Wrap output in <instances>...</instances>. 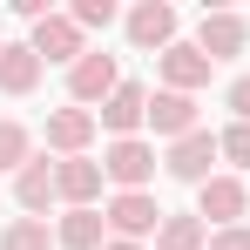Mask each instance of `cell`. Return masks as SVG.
Wrapping results in <instances>:
<instances>
[{
    "mask_svg": "<svg viewBox=\"0 0 250 250\" xmlns=\"http://www.w3.org/2000/svg\"><path fill=\"white\" fill-rule=\"evenodd\" d=\"M244 203H250V189L237 176H209L203 189H196V216H203V223H223V230H237Z\"/></svg>",
    "mask_w": 250,
    "mask_h": 250,
    "instance_id": "3",
    "label": "cell"
},
{
    "mask_svg": "<svg viewBox=\"0 0 250 250\" xmlns=\"http://www.w3.org/2000/svg\"><path fill=\"white\" fill-rule=\"evenodd\" d=\"M34 54H41V61H68V68H75V61H82L88 47H82V27H75V14H47L41 27H34Z\"/></svg>",
    "mask_w": 250,
    "mask_h": 250,
    "instance_id": "4",
    "label": "cell"
},
{
    "mask_svg": "<svg viewBox=\"0 0 250 250\" xmlns=\"http://www.w3.org/2000/svg\"><path fill=\"white\" fill-rule=\"evenodd\" d=\"M216 156H223V142H216V135H209V128H196V135H183V142H169V156H163V169L169 176H176V183H196V189H203L209 176H216Z\"/></svg>",
    "mask_w": 250,
    "mask_h": 250,
    "instance_id": "1",
    "label": "cell"
},
{
    "mask_svg": "<svg viewBox=\"0 0 250 250\" xmlns=\"http://www.w3.org/2000/svg\"><path fill=\"white\" fill-rule=\"evenodd\" d=\"M102 250H142V244H122V237H115V244H102Z\"/></svg>",
    "mask_w": 250,
    "mask_h": 250,
    "instance_id": "24",
    "label": "cell"
},
{
    "mask_svg": "<svg viewBox=\"0 0 250 250\" xmlns=\"http://www.w3.org/2000/svg\"><path fill=\"white\" fill-rule=\"evenodd\" d=\"M54 196H68L75 209H88L102 196V163H88V156H61L54 163Z\"/></svg>",
    "mask_w": 250,
    "mask_h": 250,
    "instance_id": "7",
    "label": "cell"
},
{
    "mask_svg": "<svg viewBox=\"0 0 250 250\" xmlns=\"http://www.w3.org/2000/svg\"><path fill=\"white\" fill-rule=\"evenodd\" d=\"M102 176H115V183H122V189H142V183H149V176H156V149H149V142H135V135H128V142H115V149H108V156H102Z\"/></svg>",
    "mask_w": 250,
    "mask_h": 250,
    "instance_id": "6",
    "label": "cell"
},
{
    "mask_svg": "<svg viewBox=\"0 0 250 250\" xmlns=\"http://www.w3.org/2000/svg\"><path fill=\"white\" fill-rule=\"evenodd\" d=\"M27 163H34V156H27V128H21V122H0V169L21 176Z\"/></svg>",
    "mask_w": 250,
    "mask_h": 250,
    "instance_id": "19",
    "label": "cell"
},
{
    "mask_svg": "<svg viewBox=\"0 0 250 250\" xmlns=\"http://www.w3.org/2000/svg\"><path fill=\"white\" fill-rule=\"evenodd\" d=\"M0 47H7V41H0Z\"/></svg>",
    "mask_w": 250,
    "mask_h": 250,
    "instance_id": "25",
    "label": "cell"
},
{
    "mask_svg": "<svg viewBox=\"0 0 250 250\" xmlns=\"http://www.w3.org/2000/svg\"><path fill=\"white\" fill-rule=\"evenodd\" d=\"M128 41L135 47H176V7H163V0H142L135 14H128Z\"/></svg>",
    "mask_w": 250,
    "mask_h": 250,
    "instance_id": "8",
    "label": "cell"
},
{
    "mask_svg": "<svg viewBox=\"0 0 250 250\" xmlns=\"http://www.w3.org/2000/svg\"><path fill=\"white\" fill-rule=\"evenodd\" d=\"M0 250H54L47 216H21V223H7V230H0Z\"/></svg>",
    "mask_w": 250,
    "mask_h": 250,
    "instance_id": "18",
    "label": "cell"
},
{
    "mask_svg": "<svg viewBox=\"0 0 250 250\" xmlns=\"http://www.w3.org/2000/svg\"><path fill=\"white\" fill-rule=\"evenodd\" d=\"M209 230L203 216H163V230H156V250H203Z\"/></svg>",
    "mask_w": 250,
    "mask_h": 250,
    "instance_id": "17",
    "label": "cell"
},
{
    "mask_svg": "<svg viewBox=\"0 0 250 250\" xmlns=\"http://www.w3.org/2000/svg\"><path fill=\"white\" fill-rule=\"evenodd\" d=\"M244 41H250V27L237 21V14H203V54L209 61H230V54H244Z\"/></svg>",
    "mask_w": 250,
    "mask_h": 250,
    "instance_id": "13",
    "label": "cell"
},
{
    "mask_svg": "<svg viewBox=\"0 0 250 250\" xmlns=\"http://www.w3.org/2000/svg\"><path fill=\"white\" fill-rule=\"evenodd\" d=\"M41 54L34 47H0V95H34V82H41Z\"/></svg>",
    "mask_w": 250,
    "mask_h": 250,
    "instance_id": "14",
    "label": "cell"
},
{
    "mask_svg": "<svg viewBox=\"0 0 250 250\" xmlns=\"http://www.w3.org/2000/svg\"><path fill=\"white\" fill-rule=\"evenodd\" d=\"M230 108H237V122H250V75L230 82Z\"/></svg>",
    "mask_w": 250,
    "mask_h": 250,
    "instance_id": "23",
    "label": "cell"
},
{
    "mask_svg": "<svg viewBox=\"0 0 250 250\" xmlns=\"http://www.w3.org/2000/svg\"><path fill=\"white\" fill-rule=\"evenodd\" d=\"M14 196H21V209H47V203H54V163L34 156V163L14 176Z\"/></svg>",
    "mask_w": 250,
    "mask_h": 250,
    "instance_id": "16",
    "label": "cell"
},
{
    "mask_svg": "<svg viewBox=\"0 0 250 250\" xmlns=\"http://www.w3.org/2000/svg\"><path fill=\"white\" fill-rule=\"evenodd\" d=\"M102 230H108L102 209H68V216L54 223V244L61 250H102Z\"/></svg>",
    "mask_w": 250,
    "mask_h": 250,
    "instance_id": "15",
    "label": "cell"
},
{
    "mask_svg": "<svg viewBox=\"0 0 250 250\" xmlns=\"http://www.w3.org/2000/svg\"><path fill=\"white\" fill-rule=\"evenodd\" d=\"M216 142H223V156H230V163H244V169H250V122H237V128H223Z\"/></svg>",
    "mask_w": 250,
    "mask_h": 250,
    "instance_id": "21",
    "label": "cell"
},
{
    "mask_svg": "<svg viewBox=\"0 0 250 250\" xmlns=\"http://www.w3.org/2000/svg\"><path fill=\"white\" fill-rule=\"evenodd\" d=\"M209 68H216V61H209L203 47H183V41H176V47L163 54V82L176 88V95H189V88H203V82H209Z\"/></svg>",
    "mask_w": 250,
    "mask_h": 250,
    "instance_id": "11",
    "label": "cell"
},
{
    "mask_svg": "<svg viewBox=\"0 0 250 250\" xmlns=\"http://www.w3.org/2000/svg\"><path fill=\"white\" fill-rule=\"evenodd\" d=\"M108 216V230L122 237V244H135V237H149V230H163V203L149 196V189H122L115 203L102 209Z\"/></svg>",
    "mask_w": 250,
    "mask_h": 250,
    "instance_id": "2",
    "label": "cell"
},
{
    "mask_svg": "<svg viewBox=\"0 0 250 250\" xmlns=\"http://www.w3.org/2000/svg\"><path fill=\"white\" fill-rule=\"evenodd\" d=\"M209 250H250V230H244V223H237V230H216Z\"/></svg>",
    "mask_w": 250,
    "mask_h": 250,
    "instance_id": "22",
    "label": "cell"
},
{
    "mask_svg": "<svg viewBox=\"0 0 250 250\" xmlns=\"http://www.w3.org/2000/svg\"><path fill=\"white\" fill-rule=\"evenodd\" d=\"M149 128H156V135H169V142L196 135V102H189V95H176V88L149 95Z\"/></svg>",
    "mask_w": 250,
    "mask_h": 250,
    "instance_id": "9",
    "label": "cell"
},
{
    "mask_svg": "<svg viewBox=\"0 0 250 250\" xmlns=\"http://www.w3.org/2000/svg\"><path fill=\"white\" fill-rule=\"evenodd\" d=\"M115 21V0H75V27H108Z\"/></svg>",
    "mask_w": 250,
    "mask_h": 250,
    "instance_id": "20",
    "label": "cell"
},
{
    "mask_svg": "<svg viewBox=\"0 0 250 250\" xmlns=\"http://www.w3.org/2000/svg\"><path fill=\"white\" fill-rule=\"evenodd\" d=\"M88 142H95V115H88V108H54V115H47V149L82 156Z\"/></svg>",
    "mask_w": 250,
    "mask_h": 250,
    "instance_id": "10",
    "label": "cell"
},
{
    "mask_svg": "<svg viewBox=\"0 0 250 250\" xmlns=\"http://www.w3.org/2000/svg\"><path fill=\"white\" fill-rule=\"evenodd\" d=\"M102 122L115 128V135H135V122H149V88H135V82H122L115 88V95H108V102H102Z\"/></svg>",
    "mask_w": 250,
    "mask_h": 250,
    "instance_id": "12",
    "label": "cell"
},
{
    "mask_svg": "<svg viewBox=\"0 0 250 250\" xmlns=\"http://www.w3.org/2000/svg\"><path fill=\"white\" fill-rule=\"evenodd\" d=\"M115 54H95V47H88L82 61H75V68H68V95H75V102H108V95H115Z\"/></svg>",
    "mask_w": 250,
    "mask_h": 250,
    "instance_id": "5",
    "label": "cell"
}]
</instances>
